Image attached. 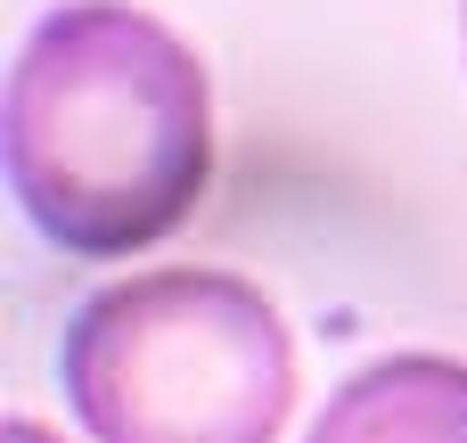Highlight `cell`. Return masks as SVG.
Wrapping results in <instances>:
<instances>
[{"mask_svg":"<svg viewBox=\"0 0 467 443\" xmlns=\"http://www.w3.org/2000/svg\"><path fill=\"white\" fill-rule=\"evenodd\" d=\"M213 181V82L131 0L49 8L8 74V197L74 263L172 238Z\"/></svg>","mask_w":467,"mask_h":443,"instance_id":"1","label":"cell"},{"mask_svg":"<svg viewBox=\"0 0 467 443\" xmlns=\"http://www.w3.org/2000/svg\"><path fill=\"white\" fill-rule=\"evenodd\" d=\"M57 386L90 443H279L296 337L238 271H140L74 304Z\"/></svg>","mask_w":467,"mask_h":443,"instance_id":"2","label":"cell"},{"mask_svg":"<svg viewBox=\"0 0 467 443\" xmlns=\"http://www.w3.org/2000/svg\"><path fill=\"white\" fill-rule=\"evenodd\" d=\"M312 443H467V362L443 353H394L353 370Z\"/></svg>","mask_w":467,"mask_h":443,"instance_id":"3","label":"cell"},{"mask_svg":"<svg viewBox=\"0 0 467 443\" xmlns=\"http://www.w3.org/2000/svg\"><path fill=\"white\" fill-rule=\"evenodd\" d=\"M0 443H57V436H49L41 419H8V436H0Z\"/></svg>","mask_w":467,"mask_h":443,"instance_id":"4","label":"cell"}]
</instances>
